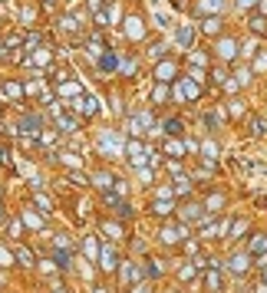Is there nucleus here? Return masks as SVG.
<instances>
[{"mask_svg":"<svg viewBox=\"0 0 267 293\" xmlns=\"http://www.w3.org/2000/svg\"><path fill=\"white\" fill-rule=\"evenodd\" d=\"M125 36H129V40H142L145 36V23L139 20V17H129V20H125Z\"/></svg>","mask_w":267,"mask_h":293,"instance_id":"nucleus-1","label":"nucleus"},{"mask_svg":"<svg viewBox=\"0 0 267 293\" xmlns=\"http://www.w3.org/2000/svg\"><path fill=\"white\" fill-rule=\"evenodd\" d=\"M175 73H178V66L172 63V59L155 66V79H158V83H172V79H175Z\"/></svg>","mask_w":267,"mask_h":293,"instance_id":"nucleus-2","label":"nucleus"},{"mask_svg":"<svg viewBox=\"0 0 267 293\" xmlns=\"http://www.w3.org/2000/svg\"><path fill=\"white\" fill-rule=\"evenodd\" d=\"M76 109H79V116H96L99 102H96V96H79L76 99Z\"/></svg>","mask_w":267,"mask_h":293,"instance_id":"nucleus-3","label":"nucleus"},{"mask_svg":"<svg viewBox=\"0 0 267 293\" xmlns=\"http://www.w3.org/2000/svg\"><path fill=\"white\" fill-rule=\"evenodd\" d=\"M218 56H221V59H234V56H237V43H234L231 36L218 40Z\"/></svg>","mask_w":267,"mask_h":293,"instance_id":"nucleus-4","label":"nucleus"},{"mask_svg":"<svg viewBox=\"0 0 267 293\" xmlns=\"http://www.w3.org/2000/svg\"><path fill=\"white\" fill-rule=\"evenodd\" d=\"M53 112H56V109H53ZM56 125H59V132H66V135L76 132V119H73V116H63V112H56Z\"/></svg>","mask_w":267,"mask_h":293,"instance_id":"nucleus-5","label":"nucleus"},{"mask_svg":"<svg viewBox=\"0 0 267 293\" xmlns=\"http://www.w3.org/2000/svg\"><path fill=\"white\" fill-rule=\"evenodd\" d=\"M20 132L36 135V132H40V119H36V116H23V119H20Z\"/></svg>","mask_w":267,"mask_h":293,"instance_id":"nucleus-6","label":"nucleus"},{"mask_svg":"<svg viewBox=\"0 0 267 293\" xmlns=\"http://www.w3.org/2000/svg\"><path fill=\"white\" fill-rule=\"evenodd\" d=\"M198 79H181V96H188V99H198Z\"/></svg>","mask_w":267,"mask_h":293,"instance_id":"nucleus-7","label":"nucleus"},{"mask_svg":"<svg viewBox=\"0 0 267 293\" xmlns=\"http://www.w3.org/2000/svg\"><path fill=\"white\" fill-rule=\"evenodd\" d=\"M224 10V0H201L198 3V13H218Z\"/></svg>","mask_w":267,"mask_h":293,"instance_id":"nucleus-8","label":"nucleus"},{"mask_svg":"<svg viewBox=\"0 0 267 293\" xmlns=\"http://www.w3.org/2000/svg\"><path fill=\"white\" fill-rule=\"evenodd\" d=\"M191 36H195L191 27H178V30H175V43L178 46H191Z\"/></svg>","mask_w":267,"mask_h":293,"instance_id":"nucleus-9","label":"nucleus"},{"mask_svg":"<svg viewBox=\"0 0 267 293\" xmlns=\"http://www.w3.org/2000/svg\"><path fill=\"white\" fill-rule=\"evenodd\" d=\"M59 96H83V89H79V83H59Z\"/></svg>","mask_w":267,"mask_h":293,"instance_id":"nucleus-10","label":"nucleus"},{"mask_svg":"<svg viewBox=\"0 0 267 293\" xmlns=\"http://www.w3.org/2000/svg\"><path fill=\"white\" fill-rule=\"evenodd\" d=\"M99 66L109 73V69H119V56H112V53H106V56H99Z\"/></svg>","mask_w":267,"mask_h":293,"instance_id":"nucleus-11","label":"nucleus"},{"mask_svg":"<svg viewBox=\"0 0 267 293\" xmlns=\"http://www.w3.org/2000/svg\"><path fill=\"white\" fill-rule=\"evenodd\" d=\"M247 27H251L254 33H261V36H264V33H267V17H251V23H247Z\"/></svg>","mask_w":267,"mask_h":293,"instance_id":"nucleus-12","label":"nucleus"},{"mask_svg":"<svg viewBox=\"0 0 267 293\" xmlns=\"http://www.w3.org/2000/svg\"><path fill=\"white\" fill-rule=\"evenodd\" d=\"M201 30H205V33H218V30H221V20H218V17H205Z\"/></svg>","mask_w":267,"mask_h":293,"instance_id":"nucleus-13","label":"nucleus"},{"mask_svg":"<svg viewBox=\"0 0 267 293\" xmlns=\"http://www.w3.org/2000/svg\"><path fill=\"white\" fill-rule=\"evenodd\" d=\"M76 27H79L76 17H63V20H59V30L63 33H76Z\"/></svg>","mask_w":267,"mask_h":293,"instance_id":"nucleus-14","label":"nucleus"},{"mask_svg":"<svg viewBox=\"0 0 267 293\" xmlns=\"http://www.w3.org/2000/svg\"><path fill=\"white\" fill-rule=\"evenodd\" d=\"M17 261H20L23 267H33V254H30L27 247H17Z\"/></svg>","mask_w":267,"mask_h":293,"instance_id":"nucleus-15","label":"nucleus"},{"mask_svg":"<svg viewBox=\"0 0 267 293\" xmlns=\"http://www.w3.org/2000/svg\"><path fill=\"white\" fill-rule=\"evenodd\" d=\"M92 181H96V188H102V191H106V188L112 185V175H106V172H99V175H92Z\"/></svg>","mask_w":267,"mask_h":293,"instance_id":"nucleus-16","label":"nucleus"},{"mask_svg":"<svg viewBox=\"0 0 267 293\" xmlns=\"http://www.w3.org/2000/svg\"><path fill=\"white\" fill-rule=\"evenodd\" d=\"M102 270H116V257H112V250H109V247L102 250Z\"/></svg>","mask_w":267,"mask_h":293,"instance_id":"nucleus-17","label":"nucleus"},{"mask_svg":"<svg viewBox=\"0 0 267 293\" xmlns=\"http://www.w3.org/2000/svg\"><path fill=\"white\" fill-rule=\"evenodd\" d=\"M102 231H106L109 237H122V228H119V224H112V221H106V224H102Z\"/></svg>","mask_w":267,"mask_h":293,"instance_id":"nucleus-18","label":"nucleus"},{"mask_svg":"<svg viewBox=\"0 0 267 293\" xmlns=\"http://www.w3.org/2000/svg\"><path fill=\"white\" fill-rule=\"evenodd\" d=\"M3 92H7V96H13V99H20V96H23V89L17 86V83H3Z\"/></svg>","mask_w":267,"mask_h":293,"instance_id":"nucleus-19","label":"nucleus"},{"mask_svg":"<svg viewBox=\"0 0 267 293\" xmlns=\"http://www.w3.org/2000/svg\"><path fill=\"white\" fill-rule=\"evenodd\" d=\"M175 240H178V231H175V228H165V231H162V244H175Z\"/></svg>","mask_w":267,"mask_h":293,"instance_id":"nucleus-20","label":"nucleus"},{"mask_svg":"<svg viewBox=\"0 0 267 293\" xmlns=\"http://www.w3.org/2000/svg\"><path fill=\"white\" fill-rule=\"evenodd\" d=\"M234 83H237V86H247V83H251V69H237Z\"/></svg>","mask_w":267,"mask_h":293,"instance_id":"nucleus-21","label":"nucleus"},{"mask_svg":"<svg viewBox=\"0 0 267 293\" xmlns=\"http://www.w3.org/2000/svg\"><path fill=\"white\" fill-rule=\"evenodd\" d=\"M165 96H168L165 83H158V89H155V92H152V102H165Z\"/></svg>","mask_w":267,"mask_h":293,"instance_id":"nucleus-22","label":"nucleus"},{"mask_svg":"<svg viewBox=\"0 0 267 293\" xmlns=\"http://www.w3.org/2000/svg\"><path fill=\"white\" fill-rule=\"evenodd\" d=\"M165 132H168V135H178V132H181V122H178V119L165 122Z\"/></svg>","mask_w":267,"mask_h":293,"instance_id":"nucleus-23","label":"nucleus"},{"mask_svg":"<svg viewBox=\"0 0 267 293\" xmlns=\"http://www.w3.org/2000/svg\"><path fill=\"white\" fill-rule=\"evenodd\" d=\"M23 221H27V224H30V228H43V221H40V217H36V214H30V211H27V214H23Z\"/></svg>","mask_w":267,"mask_h":293,"instance_id":"nucleus-24","label":"nucleus"},{"mask_svg":"<svg viewBox=\"0 0 267 293\" xmlns=\"http://www.w3.org/2000/svg\"><path fill=\"white\" fill-rule=\"evenodd\" d=\"M251 250H254V254H261V250H267V237H264V234H261V237H257L254 244H251Z\"/></svg>","mask_w":267,"mask_h":293,"instance_id":"nucleus-25","label":"nucleus"},{"mask_svg":"<svg viewBox=\"0 0 267 293\" xmlns=\"http://www.w3.org/2000/svg\"><path fill=\"white\" fill-rule=\"evenodd\" d=\"M234 270L241 273V270H247V254H241V257H234Z\"/></svg>","mask_w":267,"mask_h":293,"instance_id":"nucleus-26","label":"nucleus"},{"mask_svg":"<svg viewBox=\"0 0 267 293\" xmlns=\"http://www.w3.org/2000/svg\"><path fill=\"white\" fill-rule=\"evenodd\" d=\"M165 148H168L172 155H181V152H185V145H181V142H168Z\"/></svg>","mask_w":267,"mask_h":293,"instance_id":"nucleus-27","label":"nucleus"},{"mask_svg":"<svg viewBox=\"0 0 267 293\" xmlns=\"http://www.w3.org/2000/svg\"><path fill=\"white\" fill-rule=\"evenodd\" d=\"M106 17H109V20H112V23H119V7H116V3H112L109 10H106Z\"/></svg>","mask_w":267,"mask_h":293,"instance_id":"nucleus-28","label":"nucleus"},{"mask_svg":"<svg viewBox=\"0 0 267 293\" xmlns=\"http://www.w3.org/2000/svg\"><path fill=\"white\" fill-rule=\"evenodd\" d=\"M152 211H155V214H168V211H172V205H165V201H158V205L152 207Z\"/></svg>","mask_w":267,"mask_h":293,"instance_id":"nucleus-29","label":"nucleus"},{"mask_svg":"<svg viewBox=\"0 0 267 293\" xmlns=\"http://www.w3.org/2000/svg\"><path fill=\"white\" fill-rule=\"evenodd\" d=\"M36 205L43 207V211H50V207H53V205H50V198H46V195H36Z\"/></svg>","mask_w":267,"mask_h":293,"instance_id":"nucleus-30","label":"nucleus"},{"mask_svg":"<svg viewBox=\"0 0 267 293\" xmlns=\"http://www.w3.org/2000/svg\"><path fill=\"white\" fill-rule=\"evenodd\" d=\"M175 191H178V195H185V191H188V178H178V185H175Z\"/></svg>","mask_w":267,"mask_h":293,"instance_id":"nucleus-31","label":"nucleus"},{"mask_svg":"<svg viewBox=\"0 0 267 293\" xmlns=\"http://www.w3.org/2000/svg\"><path fill=\"white\" fill-rule=\"evenodd\" d=\"M201 152H205V155H208V158H214V155H218V148H214V145H211V142H208V145H205V148H201Z\"/></svg>","mask_w":267,"mask_h":293,"instance_id":"nucleus-32","label":"nucleus"},{"mask_svg":"<svg viewBox=\"0 0 267 293\" xmlns=\"http://www.w3.org/2000/svg\"><path fill=\"white\" fill-rule=\"evenodd\" d=\"M162 53H165V46H162V43L152 46V56H155V59H162Z\"/></svg>","mask_w":267,"mask_h":293,"instance_id":"nucleus-33","label":"nucleus"},{"mask_svg":"<svg viewBox=\"0 0 267 293\" xmlns=\"http://www.w3.org/2000/svg\"><path fill=\"white\" fill-rule=\"evenodd\" d=\"M86 3H89V10H92V13H99V7H102V0H86Z\"/></svg>","mask_w":267,"mask_h":293,"instance_id":"nucleus-34","label":"nucleus"},{"mask_svg":"<svg viewBox=\"0 0 267 293\" xmlns=\"http://www.w3.org/2000/svg\"><path fill=\"white\" fill-rule=\"evenodd\" d=\"M7 162H10V152H7V148L0 145V165H7Z\"/></svg>","mask_w":267,"mask_h":293,"instance_id":"nucleus-35","label":"nucleus"},{"mask_svg":"<svg viewBox=\"0 0 267 293\" xmlns=\"http://www.w3.org/2000/svg\"><path fill=\"white\" fill-rule=\"evenodd\" d=\"M254 66H257V69H267V53H264V56H261V59H257V63H254Z\"/></svg>","mask_w":267,"mask_h":293,"instance_id":"nucleus-36","label":"nucleus"},{"mask_svg":"<svg viewBox=\"0 0 267 293\" xmlns=\"http://www.w3.org/2000/svg\"><path fill=\"white\" fill-rule=\"evenodd\" d=\"M254 3H257V0H237V7H244V10H247V7H254Z\"/></svg>","mask_w":267,"mask_h":293,"instance_id":"nucleus-37","label":"nucleus"},{"mask_svg":"<svg viewBox=\"0 0 267 293\" xmlns=\"http://www.w3.org/2000/svg\"><path fill=\"white\" fill-rule=\"evenodd\" d=\"M261 17H267V0H261Z\"/></svg>","mask_w":267,"mask_h":293,"instance_id":"nucleus-38","label":"nucleus"},{"mask_svg":"<svg viewBox=\"0 0 267 293\" xmlns=\"http://www.w3.org/2000/svg\"><path fill=\"white\" fill-rule=\"evenodd\" d=\"M92 293H106V287H92Z\"/></svg>","mask_w":267,"mask_h":293,"instance_id":"nucleus-39","label":"nucleus"},{"mask_svg":"<svg viewBox=\"0 0 267 293\" xmlns=\"http://www.w3.org/2000/svg\"><path fill=\"white\" fill-rule=\"evenodd\" d=\"M0 221H3V207H0Z\"/></svg>","mask_w":267,"mask_h":293,"instance_id":"nucleus-40","label":"nucleus"}]
</instances>
